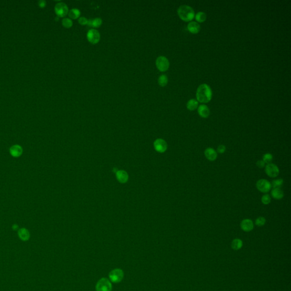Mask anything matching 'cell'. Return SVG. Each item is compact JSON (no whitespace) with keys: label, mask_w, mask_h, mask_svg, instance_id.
Instances as JSON below:
<instances>
[{"label":"cell","mask_w":291,"mask_h":291,"mask_svg":"<svg viewBox=\"0 0 291 291\" xmlns=\"http://www.w3.org/2000/svg\"><path fill=\"white\" fill-rule=\"evenodd\" d=\"M212 91L209 85L202 84L196 91V100L201 103H208L212 99Z\"/></svg>","instance_id":"6da1fadb"},{"label":"cell","mask_w":291,"mask_h":291,"mask_svg":"<svg viewBox=\"0 0 291 291\" xmlns=\"http://www.w3.org/2000/svg\"><path fill=\"white\" fill-rule=\"evenodd\" d=\"M177 14L182 20L185 22H191L195 16L193 9L186 5L180 6L177 9Z\"/></svg>","instance_id":"7a4b0ae2"},{"label":"cell","mask_w":291,"mask_h":291,"mask_svg":"<svg viewBox=\"0 0 291 291\" xmlns=\"http://www.w3.org/2000/svg\"><path fill=\"white\" fill-rule=\"evenodd\" d=\"M156 66L160 72H165L167 71L169 67V62L168 59L164 56H160L155 62Z\"/></svg>","instance_id":"3957f363"},{"label":"cell","mask_w":291,"mask_h":291,"mask_svg":"<svg viewBox=\"0 0 291 291\" xmlns=\"http://www.w3.org/2000/svg\"><path fill=\"white\" fill-rule=\"evenodd\" d=\"M256 186L258 191L264 193H268L272 188L271 183L268 182V180L266 179L259 180L258 182H256Z\"/></svg>","instance_id":"277c9868"},{"label":"cell","mask_w":291,"mask_h":291,"mask_svg":"<svg viewBox=\"0 0 291 291\" xmlns=\"http://www.w3.org/2000/svg\"><path fill=\"white\" fill-rule=\"evenodd\" d=\"M95 288L97 291H111L112 286L108 279L102 278L97 283Z\"/></svg>","instance_id":"5b68a950"},{"label":"cell","mask_w":291,"mask_h":291,"mask_svg":"<svg viewBox=\"0 0 291 291\" xmlns=\"http://www.w3.org/2000/svg\"><path fill=\"white\" fill-rule=\"evenodd\" d=\"M265 172L269 177H276L279 174V169L276 164L273 163L267 164L265 166Z\"/></svg>","instance_id":"8992f818"},{"label":"cell","mask_w":291,"mask_h":291,"mask_svg":"<svg viewBox=\"0 0 291 291\" xmlns=\"http://www.w3.org/2000/svg\"><path fill=\"white\" fill-rule=\"evenodd\" d=\"M87 39L92 44L95 45L99 42L100 39V34L99 32L95 29H91L89 30L87 35Z\"/></svg>","instance_id":"52a82bcc"},{"label":"cell","mask_w":291,"mask_h":291,"mask_svg":"<svg viewBox=\"0 0 291 291\" xmlns=\"http://www.w3.org/2000/svg\"><path fill=\"white\" fill-rule=\"evenodd\" d=\"M55 11L59 17H64L68 13V8L63 2H59L55 5Z\"/></svg>","instance_id":"ba28073f"},{"label":"cell","mask_w":291,"mask_h":291,"mask_svg":"<svg viewBox=\"0 0 291 291\" xmlns=\"http://www.w3.org/2000/svg\"><path fill=\"white\" fill-rule=\"evenodd\" d=\"M123 272L121 269H115L109 273V278L113 283H119L122 281L123 277Z\"/></svg>","instance_id":"9c48e42d"},{"label":"cell","mask_w":291,"mask_h":291,"mask_svg":"<svg viewBox=\"0 0 291 291\" xmlns=\"http://www.w3.org/2000/svg\"><path fill=\"white\" fill-rule=\"evenodd\" d=\"M155 149L160 153L164 152L167 149L166 142L162 139H157L154 143Z\"/></svg>","instance_id":"30bf717a"},{"label":"cell","mask_w":291,"mask_h":291,"mask_svg":"<svg viewBox=\"0 0 291 291\" xmlns=\"http://www.w3.org/2000/svg\"><path fill=\"white\" fill-rule=\"evenodd\" d=\"M241 228L244 232H251L254 229V223L251 219H245L241 222Z\"/></svg>","instance_id":"8fae6325"},{"label":"cell","mask_w":291,"mask_h":291,"mask_svg":"<svg viewBox=\"0 0 291 291\" xmlns=\"http://www.w3.org/2000/svg\"><path fill=\"white\" fill-rule=\"evenodd\" d=\"M197 112L200 117L204 118H208L210 114V111L208 106L205 104L200 105V106H199Z\"/></svg>","instance_id":"7c38bea8"},{"label":"cell","mask_w":291,"mask_h":291,"mask_svg":"<svg viewBox=\"0 0 291 291\" xmlns=\"http://www.w3.org/2000/svg\"><path fill=\"white\" fill-rule=\"evenodd\" d=\"M204 154L206 158L209 161H214L217 158V152L213 148L209 147L205 150Z\"/></svg>","instance_id":"4fadbf2b"},{"label":"cell","mask_w":291,"mask_h":291,"mask_svg":"<svg viewBox=\"0 0 291 291\" xmlns=\"http://www.w3.org/2000/svg\"><path fill=\"white\" fill-rule=\"evenodd\" d=\"M187 29L192 34H196L200 32L201 27L199 23L195 21H191L188 24Z\"/></svg>","instance_id":"5bb4252c"},{"label":"cell","mask_w":291,"mask_h":291,"mask_svg":"<svg viewBox=\"0 0 291 291\" xmlns=\"http://www.w3.org/2000/svg\"><path fill=\"white\" fill-rule=\"evenodd\" d=\"M9 152L12 156L17 158V157H19L22 154L23 149L21 146L15 145L10 148Z\"/></svg>","instance_id":"9a60e30c"},{"label":"cell","mask_w":291,"mask_h":291,"mask_svg":"<svg viewBox=\"0 0 291 291\" xmlns=\"http://www.w3.org/2000/svg\"><path fill=\"white\" fill-rule=\"evenodd\" d=\"M18 235L21 240L27 241L30 237V234L28 230L26 228H21L18 230Z\"/></svg>","instance_id":"2e32d148"},{"label":"cell","mask_w":291,"mask_h":291,"mask_svg":"<svg viewBox=\"0 0 291 291\" xmlns=\"http://www.w3.org/2000/svg\"><path fill=\"white\" fill-rule=\"evenodd\" d=\"M116 177L118 181L122 183H125L128 180V175L125 171H117L116 172Z\"/></svg>","instance_id":"e0dca14e"},{"label":"cell","mask_w":291,"mask_h":291,"mask_svg":"<svg viewBox=\"0 0 291 291\" xmlns=\"http://www.w3.org/2000/svg\"><path fill=\"white\" fill-rule=\"evenodd\" d=\"M271 196L276 200H281L284 197V192L280 188H273L271 191Z\"/></svg>","instance_id":"ac0fdd59"},{"label":"cell","mask_w":291,"mask_h":291,"mask_svg":"<svg viewBox=\"0 0 291 291\" xmlns=\"http://www.w3.org/2000/svg\"><path fill=\"white\" fill-rule=\"evenodd\" d=\"M186 108L190 111H194L199 107V102L194 99L189 100L186 105Z\"/></svg>","instance_id":"d6986e66"},{"label":"cell","mask_w":291,"mask_h":291,"mask_svg":"<svg viewBox=\"0 0 291 291\" xmlns=\"http://www.w3.org/2000/svg\"><path fill=\"white\" fill-rule=\"evenodd\" d=\"M102 23V19L100 18H96L95 19H89L88 22V25L91 27H100Z\"/></svg>","instance_id":"ffe728a7"},{"label":"cell","mask_w":291,"mask_h":291,"mask_svg":"<svg viewBox=\"0 0 291 291\" xmlns=\"http://www.w3.org/2000/svg\"><path fill=\"white\" fill-rule=\"evenodd\" d=\"M242 246H243V242L240 239L236 238L232 241L231 247L233 250H239L242 247Z\"/></svg>","instance_id":"44dd1931"},{"label":"cell","mask_w":291,"mask_h":291,"mask_svg":"<svg viewBox=\"0 0 291 291\" xmlns=\"http://www.w3.org/2000/svg\"><path fill=\"white\" fill-rule=\"evenodd\" d=\"M206 14L203 12H199L196 14L195 18L197 22L202 23L206 19Z\"/></svg>","instance_id":"7402d4cb"},{"label":"cell","mask_w":291,"mask_h":291,"mask_svg":"<svg viewBox=\"0 0 291 291\" xmlns=\"http://www.w3.org/2000/svg\"><path fill=\"white\" fill-rule=\"evenodd\" d=\"M68 15L71 18L73 19H76L79 18L80 15V12L78 9H71L68 12Z\"/></svg>","instance_id":"603a6c76"},{"label":"cell","mask_w":291,"mask_h":291,"mask_svg":"<svg viewBox=\"0 0 291 291\" xmlns=\"http://www.w3.org/2000/svg\"><path fill=\"white\" fill-rule=\"evenodd\" d=\"M168 77L165 75H162L159 76L158 79V84L162 87L166 86L168 84Z\"/></svg>","instance_id":"cb8c5ba5"},{"label":"cell","mask_w":291,"mask_h":291,"mask_svg":"<svg viewBox=\"0 0 291 291\" xmlns=\"http://www.w3.org/2000/svg\"><path fill=\"white\" fill-rule=\"evenodd\" d=\"M283 182L284 181L282 179H276L273 181L271 186H273V188H280L283 184Z\"/></svg>","instance_id":"d4e9b609"},{"label":"cell","mask_w":291,"mask_h":291,"mask_svg":"<svg viewBox=\"0 0 291 291\" xmlns=\"http://www.w3.org/2000/svg\"><path fill=\"white\" fill-rule=\"evenodd\" d=\"M62 25L65 28H71L72 26V21L69 18H64L62 20Z\"/></svg>","instance_id":"484cf974"},{"label":"cell","mask_w":291,"mask_h":291,"mask_svg":"<svg viewBox=\"0 0 291 291\" xmlns=\"http://www.w3.org/2000/svg\"><path fill=\"white\" fill-rule=\"evenodd\" d=\"M273 155L270 153H267L264 155L263 156V160L265 163L269 164L271 163V162L273 161Z\"/></svg>","instance_id":"4316f807"},{"label":"cell","mask_w":291,"mask_h":291,"mask_svg":"<svg viewBox=\"0 0 291 291\" xmlns=\"http://www.w3.org/2000/svg\"><path fill=\"white\" fill-rule=\"evenodd\" d=\"M266 218L263 217H259L258 218H256V220H255V225L257 226H263L265 223H266Z\"/></svg>","instance_id":"83f0119b"},{"label":"cell","mask_w":291,"mask_h":291,"mask_svg":"<svg viewBox=\"0 0 291 291\" xmlns=\"http://www.w3.org/2000/svg\"><path fill=\"white\" fill-rule=\"evenodd\" d=\"M262 202L264 205H268L271 202V199L270 196L268 194H265L262 197Z\"/></svg>","instance_id":"f1b7e54d"},{"label":"cell","mask_w":291,"mask_h":291,"mask_svg":"<svg viewBox=\"0 0 291 291\" xmlns=\"http://www.w3.org/2000/svg\"><path fill=\"white\" fill-rule=\"evenodd\" d=\"M78 22L79 23V24H80L81 25H86L88 24V20L85 17H80L79 19Z\"/></svg>","instance_id":"f546056e"},{"label":"cell","mask_w":291,"mask_h":291,"mask_svg":"<svg viewBox=\"0 0 291 291\" xmlns=\"http://www.w3.org/2000/svg\"><path fill=\"white\" fill-rule=\"evenodd\" d=\"M226 151V147L224 145H219L217 148V152L219 154H223Z\"/></svg>","instance_id":"4dcf8cb0"},{"label":"cell","mask_w":291,"mask_h":291,"mask_svg":"<svg viewBox=\"0 0 291 291\" xmlns=\"http://www.w3.org/2000/svg\"><path fill=\"white\" fill-rule=\"evenodd\" d=\"M265 165H266V163L264 162L263 160H258V161H257V162H256V166H257V167H258V168H264V167H265V166H266Z\"/></svg>","instance_id":"1f68e13d"},{"label":"cell","mask_w":291,"mask_h":291,"mask_svg":"<svg viewBox=\"0 0 291 291\" xmlns=\"http://www.w3.org/2000/svg\"><path fill=\"white\" fill-rule=\"evenodd\" d=\"M39 6H40L41 7H42V8L45 7V5H46V2H45V1H44V0H41V1H39Z\"/></svg>","instance_id":"d6a6232c"},{"label":"cell","mask_w":291,"mask_h":291,"mask_svg":"<svg viewBox=\"0 0 291 291\" xmlns=\"http://www.w3.org/2000/svg\"><path fill=\"white\" fill-rule=\"evenodd\" d=\"M12 229L14 230H17L18 229V226L17 225H13V226H12Z\"/></svg>","instance_id":"836d02e7"}]
</instances>
